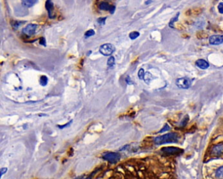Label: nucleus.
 Here are the masks:
<instances>
[{"label":"nucleus","mask_w":223,"mask_h":179,"mask_svg":"<svg viewBox=\"0 0 223 179\" xmlns=\"http://www.w3.org/2000/svg\"><path fill=\"white\" fill-rule=\"evenodd\" d=\"M72 122H73V120H71L70 122H67V124H64V125H58V127H59L60 129H63V128H67V127L70 126V125H71V124L72 123Z\"/></svg>","instance_id":"obj_23"},{"label":"nucleus","mask_w":223,"mask_h":179,"mask_svg":"<svg viewBox=\"0 0 223 179\" xmlns=\"http://www.w3.org/2000/svg\"><path fill=\"white\" fill-rule=\"evenodd\" d=\"M48 83V78L45 76V75H43L41 76L40 78V84L41 86H45Z\"/></svg>","instance_id":"obj_16"},{"label":"nucleus","mask_w":223,"mask_h":179,"mask_svg":"<svg viewBox=\"0 0 223 179\" xmlns=\"http://www.w3.org/2000/svg\"><path fill=\"white\" fill-rule=\"evenodd\" d=\"M218 10L221 14H223V2H221L218 6Z\"/></svg>","instance_id":"obj_25"},{"label":"nucleus","mask_w":223,"mask_h":179,"mask_svg":"<svg viewBox=\"0 0 223 179\" xmlns=\"http://www.w3.org/2000/svg\"><path fill=\"white\" fill-rule=\"evenodd\" d=\"M179 14H180V13H177L176 15L173 17L170 21H169V26L171 28H174L175 27H174V24H175V22H177L178 21V19H179Z\"/></svg>","instance_id":"obj_13"},{"label":"nucleus","mask_w":223,"mask_h":179,"mask_svg":"<svg viewBox=\"0 0 223 179\" xmlns=\"http://www.w3.org/2000/svg\"><path fill=\"white\" fill-rule=\"evenodd\" d=\"M95 35V32L93 30H89L87 31L86 33H85V37L87 38V37H92Z\"/></svg>","instance_id":"obj_21"},{"label":"nucleus","mask_w":223,"mask_h":179,"mask_svg":"<svg viewBox=\"0 0 223 179\" xmlns=\"http://www.w3.org/2000/svg\"><path fill=\"white\" fill-rule=\"evenodd\" d=\"M171 129V128H170V126H169V125H168V124H166V125H164V127L161 130V131H160L159 132V133H162V132H168V131H169V129Z\"/></svg>","instance_id":"obj_22"},{"label":"nucleus","mask_w":223,"mask_h":179,"mask_svg":"<svg viewBox=\"0 0 223 179\" xmlns=\"http://www.w3.org/2000/svg\"><path fill=\"white\" fill-rule=\"evenodd\" d=\"M196 65L198 67L202 69H207L209 68L210 64L203 59H199L196 62Z\"/></svg>","instance_id":"obj_10"},{"label":"nucleus","mask_w":223,"mask_h":179,"mask_svg":"<svg viewBox=\"0 0 223 179\" xmlns=\"http://www.w3.org/2000/svg\"><path fill=\"white\" fill-rule=\"evenodd\" d=\"M40 44H41V45H44V46H45V39H44V38H42V39H41Z\"/></svg>","instance_id":"obj_29"},{"label":"nucleus","mask_w":223,"mask_h":179,"mask_svg":"<svg viewBox=\"0 0 223 179\" xmlns=\"http://www.w3.org/2000/svg\"><path fill=\"white\" fill-rule=\"evenodd\" d=\"M115 64V60L113 56H110L108 60V65L109 67H113Z\"/></svg>","instance_id":"obj_18"},{"label":"nucleus","mask_w":223,"mask_h":179,"mask_svg":"<svg viewBox=\"0 0 223 179\" xmlns=\"http://www.w3.org/2000/svg\"><path fill=\"white\" fill-rule=\"evenodd\" d=\"M153 79V75H152V74L151 73H149V72L145 73V76H144V79H143V80H145V83H146L147 84H149L150 82H151Z\"/></svg>","instance_id":"obj_14"},{"label":"nucleus","mask_w":223,"mask_h":179,"mask_svg":"<svg viewBox=\"0 0 223 179\" xmlns=\"http://www.w3.org/2000/svg\"><path fill=\"white\" fill-rule=\"evenodd\" d=\"M209 43L211 45H219L223 43V35H213L209 38Z\"/></svg>","instance_id":"obj_7"},{"label":"nucleus","mask_w":223,"mask_h":179,"mask_svg":"<svg viewBox=\"0 0 223 179\" xmlns=\"http://www.w3.org/2000/svg\"><path fill=\"white\" fill-rule=\"evenodd\" d=\"M7 171V167H3L1 169V170H0V175H1V178H2L3 175H4V174H6Z\"/></svg>","instance_id":"obj_24"},{"label":"nucleus","mask_w":223,"mask_h":179,"mask_svg":"<svg viewBox=\"0 0 223 179\" xmlns=\"http://www.w3.org/2000/svg\"><path fill=\"white\" fill-rule=\"evenodd\" d=\"M223 154V144H218L215 145L211 149V154L213 156L219 157Z\"/></svg>","instance_id":"obj_8"},{"label":"nucleus","mask_w":223,"mask_h":179,"mask_svg":"<svg viewBox=\"0 0 223 179\" xmlns=\"http://www.w3.org/2000/svg\"><path fill=\"white\" fill-rule=\"evenodd\" d=\"M145 74V72L144 71L143 69H140L139 72H138V77L140 80H143L144 79V76Z\"/></svg>","instance_id":"obj_20"},{"label":"nucleus","mask_w":223,"mask_h":179,"mask_svg":"<svg viewBox=\"0 0 223 179\" xmlns=\"http://www.w3.org/2000/svg\"><path fill=\"white\" fill-rule=\"evenodd\" d=\"M215 177L218 179H223V166L219 167L216 171Z\"/></svg>","instance_id":"obj_15"},{"label":"nucleus","mask_w":223,"mask_h":179,"mask_svg":"<svg viewBox=\"0 0 223 179\" xmlns=\"http://www.w3.org/2000/svg\"><path fill=\"white\" fill-rule=\"evenodd\" d=\"M197 37L199 39H206L208 37V35L207 33L203 32H200L197 33Z\"/></svg>","instance_id":"obj_19"},{"label":"nucleus","mask_w":223,"mask_h":179,"mask_svg":"<svg viewBox=\"0 0 223 179\" xmlns=\"http://www.w3.org/2000/svg\"><path fill=\"white\" fill-rule=\"evenodd\" d=\"M100 9L101 10H104V11H109L111 14H113L115 11V7L113 6H109V3H106V2H101L100 6H99Z\"/></svg>","instance_id":"obj_9"},{"label":"nucleus","mask_w":223,"mask_h":179,"mask_svg":"<svg viewBox=\"0 0 223 179\" xmlns=\"http://www.w3.org/2000/svg\"><path fill=\"white\" fill-rule=\"evenodd\" d=\"M180 139V136L177 133H168L162 135H160L154 139L155 144L162 145L169 143H177Z\"/></svg>","instance_id":"obj_1"},{"label":"nucleus","mask_w":223,"mask_h":179,"mask_svg":"<svg viewBox=\"0 0 223 179\" xmlns=\"http://www.w3.org/2000/svg\"><path fill=\"white\" fill-rule=\"evenodd\" d=\"M188 121V117H185V118H183V120H182V122L181 123V125H182V126H185V125H187Z\"/></svg>","instance_id":"obj_26"},{"label":"nucleus","mask_w":223,"mask_h":179,"mask_svg":"<svg viewBox=\"0 0 223 179\" xmlns=\"http://www.w3.org/2000/svg\"><path fill=\"white\" fill-rule=\"evenodd\" d=\"M161 152H162V154H165V155L166 156H174V155H180V154L183 153L184 151L183 149L178 147H167L162 148L161 149Z\"/></svg>","instance_id":"obj_3"},{"label":"nucleus","mask_w":223,"mask_h":179,"mask_svg":"<svg viewBox=\"0 0 223 179\" xmlns=\"http://www.w3.org/2000/svg\"><path fill=\"white\" fill-rule=\"evenodd\" d=\"M139 33L138 32H133L132 33H130L129 37L132 40H134L135 39L138 38L139 36Z\"/></svg>","instance_id":"obj_17"},{"label":"nucleus","mask_w":223,"mask_h":179,"mask_svg":"<svg viewBox=\"0 0 223 179\" xmlns=\"http://www.w3.org/2000/svg\"><path fill=\"white\" fill-rule=\"evenodd\" d=\"M152 2V1H151V0H148V1L147 2H145V3H146V5H148L149 3H151Z\"/></svg>","instance_id":"obj_30"},{"label":"nucleus","mask_w":223,"mask_h":179,"mask_svg":"<svg viewBox=\"0 0 223 179\" xmlns=\"http://www.w3.org/2000/svg\"><path fill=\"white\" fill-rule=\"evenodd\" d=\"M45 7L48 14V17H49L50 18H52V13H53V9H54V6H53V3L51 2V0H47L46 2Z\"/></svg>","instance_id":"obj_11"},{"label":"nucleus","mask_w":223,"mask_h":179,"mask_svg":"<svg viewBox=\"0 0 223 179\" xmlns=\"http://www.w3.org/2000/svg\"><path fill=\"white\" fill-rule=\"evenodd\" d=\"M125 81H126V83H127L128 84H129V85L133 84V82H132V80H131V79L130 78V76H128L127 77V78H126Z\"/></svg>","instance_id":"obj_28"},{"label":"nucleus","mask_w":223,"mask_h":179,"mask_svg":"<svg viewBox=\"0 0 223 179\" xmlns=\"http://www.w3.org/2000/svg\"><path fill=\"white\" fill-rule=\"evenodd\" d=\"M102 158L105 160L108 161L111 163H117L121 158V155L119 153L117 152H105L102 154Z\"/></svg>","instance_id":"obj_2"},{"label":"nucleus","mask_w":223,"mask_h":179,"mask_svg":"<svg viewBox=\"0 0 223 179\" xmlns=\"http://www.w3.org/2000/svg\"><path fill=\"white\" fill-rule=\"evenodd\" d=\"M106 17L105 18H99L98 20V22L100 24H101V25H104L105 23V20H106Z\"/></svg>","instance_id":"obj_27"},{"label":"nucleus","mask_w":223,"mask_h":179,"mask_svg":"<svg viewBox=\"0 0 223 179\" xmlns=\"http://www.w3.org/2000/svg\"><path fill=\"white\" fill-rule=\"evenodd\" d=\"M176 84L179 88L186 90L190 88L192 83L191 80L187 77H182V78H179L176 80Z\"/></svg>","instance_id":"obj_5"},{"label":"nucleus","mask_w":223,"mask_h":179,"mask_svg":"<svg viewBox=\"0 0 223 179\" xmlns=\"http://www.w3.org/2000/svg\"><path fill=\"white\" fill-rule=\"evenodd\" d=\"M22 4L26 7H31L34 6L37 0H21Z\"/></svg>","instance_id":"obj_12"},{"label":"nucleus","mask_w":223,"mask_h":179,"mask_svg":"<svg viewBox=\"0 0 223 179\" xmlns=\"http://www.w3.org/2000/svg\"><path fill=\"white\" fill-rule=\"evenodd\" d=\"M100 52L104 56H111L115 51V47L112 44L106 43L100 47Z\"/></svg>","instance_id":"obj_4"},{"label":"nucleus","mask_w":223,"mask_h":179,"mask_svg":"<svg viewBox=\"0 0 223 179\" xmlns=\"http://www.w3.org/2000/svg\"><path fill=\"white\" fill-rule=\"evenodd\" d=\"M37 28V26L36 25V24H30L23 29L22 33L26 35L32 36L36 33Z\"/></svg>","instance_id":"obj_6"}]
</instances>
